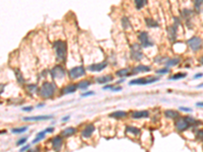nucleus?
<instances>
[{"label": "nucleus", "mask_w": 203, "mask_h": 152, "mask_svg": "<svg viewBox=\"0 0 203 152\" xmlns=\"http://www.w3.org/2000/svg\"><path fill=\"white\" fill-rule=\"evenodd\" d=\"M182 14H183L184 18H189L190 15H192V11L189 10V9H184L183 12H182Z\"/></svg>", "instance_id": "f704fd0d"}, {"label": "nucleus", "mask_w": 203, "mask_h": 152, "mask_svg": "<svg viewBox=\"0 0 203 152\" xmlns=\"http://www.w3.org/2000/svg\"><path fill=\"white\" fill-rule=\"evenodd\" d=\"M53 149L56 152H59L61 150V147H62V138L61 136H56L54 139H53Z\"/></svg>", "instance_id": "f8f14e48"}, {"label": "nucleus", "mask_w": 203, "mask_h": 152, "mask_svg": "<svg viewBox=\"0 0 203 152\" xmlns=\"http://www.w3.org/2000/svg\"><path fill=\"white\" fill-rule=\"evenodd\" d=\"M175 20H176V22L174 24V25L168 29V37H170V39L172 41H175V39H176V36H177V28H178V25H179V22H180L178 18H175Z\"/></svg>", "instance_id": "9b49d317"}, {"label": "nucleus", "mask_w": 203, "mask_h": 152, "mask_svg": "<svg viewBox=\"0 0 203 152\" xmlns=\"http://www.w3.org/2000/svg\"><path fill=\"white\" fill-rule=\"evenodd\" d=\"M159 78L158 77H150V78H137L133 79L129 82L130 85H145L149 84V83H154L155 81H158Z\"/></svg>", "instance_id": "7ed1b4c3"}, {"label": "nucleus", "mask_w": 203, "mask_h": 152, "mask_svg": "<svg viewBox=\"0 0 203 152\" xmlns=\"http://www.w3.org/2000/svg\"><path fill=\"white\" fill-rule=\"evenodd\" d=\"M106 89H111V90H113V91H120L122 88H121L120 86L119 87H114L112 85H107V86L104 87V90H106Z\"/></svg>", "instance_id": "c9c22d12"}, {"label": "nucleus", "mask_w": 203, "mask_h": 152, "mask_svg": "<svg viewBox=\"0 0 203 152\" xmlns=\"http://www.w3.org/2000/svg\"><path fill=\"white\" fill-rule=\"evenodd\" d=\"M25 141H26V138H21V140H18L16 142V145H21V144H24Z\"/></svg>", "instance_id": "ea45409f"}, {"label": "nucleus", "mask_w": 203, "mask_h": 152, "mask_svg": "<svg viewBox=\"0 0 203 152\" xmlns=\"http://www.w3.org/2000/svg\"><path fill=\"white\" fill-rule=\"evenodd\" d=\"M52 119V116H36V117H25L24 118L25 121H46V120H50Z\"/></svg>", "instance_id": "ddd939ff"}, {"label": "nucleus", "mask_w": 203, "mask_h": 152, "mask_svg": "<svg viewBox=\"0 0 203 152\" xmlns=\"http://www.w3.org/2000/svg\"><path fill=\"white\" fill-rule=\"evenodd\" d=\"M85 75V69L82 66H77L74 67L69 71V76L72 79H77L82 77V76Z\"/></svg>", "instance_id": "39448f33"}, {"label": "nucleus", "mask_w": 203, "mask_h": 152, "mask_svg": "<svg viewBox=\"0 0 203 152\" xmlns=\"http://www.w3.org/2000/svg\"><path fill=\"white\" fill-rule=\"evenodd\" d=\"M201 76H202V73H198L196 76H195V78H199V77H201Z\"/></svg>", "instance_id": "49530a36"}, {"label": "nucleus", "mask_w": 203, "mask_h": 152, "mask_svg": "<svg viewBox=\"0 0 203 152\" xmlns=\"http://www.w3.org/2000/svg\"><path fill=\"white\" fill-rule=\"evenodd\" d=\"M55 90H56V85L54 84V83L45 82V83H43V85H42L41 88H40V94H41L42 97L49 98L55 93Z\"/></svg>", "instance_id": "f03ea898"}, {"label": "nucleus", "mask_w": 203, "mask_h": 152, "mask_svg": "<svg viewBox=\"0 0 203 152\" xmlns=\"http://www.w3.org/2000/svg\"><path fill=\"white\" fill-rule=\"evenodd\" d=\"M90 85V82L89 80H82V81H80L78 84H76V88H79V89H86Z\"/></svg>", "instance_id": "4be33fe9"}, {"label": "nucleus", "mask_w": 203, "mask_h": 152, "mask_svg": "<svg viewBox=\"0 0 203 152\" xmlns=\"http://www.w3.org/2000/svg\"><path fill=\"white\" fill-rule=\"evenodd\" d=\"M51 75H52L53 78H56V79L63 78L64 75H65V70L63 69L62 66L57 65L51 70Z\"/></svg>", "instance_id": "6e6552de"}, {"label": "nucleus", "mask_w": 203, "mask_h": 152, "mask_svg": "<svg viewBox=\"0 0 203 152\" xmlns=\"http://www.w3.org/2000/svg\"><path fill=\"white\" fill-rule=\"evenodd\" d=\"M28 130V127H21V128H15V129H12V133L14 134H21V133H24Z\"/></svg>", "instance_id": "7c9ffc66"}, {"label": "nucleus", "mask_w": 203, "mask_h": 152, "mask_svg": "<svg viewBox=\"0 0 203 152\" xmlns=\"http://www.w3.org/2000/svg\"><path fill=\"white\" fill-rule=\"evenodd\" d=\"M164 115L167 118H170V119H177L179 117V113L173 111V110H168V111L164 112Z\"/></svg>", "instance_id": "6ab92c4d"}, {"label": "nucleus", "mask_w": 203, "mask_h": 152, "mask_svg": "<svg viewBox=\"0 0 203 152\" xmlns=\"http://www.w3.org/2000/svg\"><path fill=\"white\" fill-rule=\"evenodd\" d=\"M131 57L133 60L140 61L143 58V54L141 52V46L138 44H134L131 46Z\"/></svg>", "instance_id": "20e7f679"}, {"label": "nucleus", "mask_w": 203, "mask_h": 152, "mask_svg": "<svg viewBox=\"0 0 203 152\" xmlns=\"http://www.w3.org/2000/svg\"><path fill=\"white\" fill-rule=\"evenodd\" d=\"M45 136H46V131H45V130H44L43 132H40V133H38V135H37V137H36V139L34 140V141H33V143L35 144V143H37V142L41 141L42 139H44V138H45Z\"/></svg>", "instance_id": "bb28decb"}, {"label": "nucleus", "mask_w": 203, "mask_h": 152, "mask_svg": "<svg viewBox=\"0 0 203 152\" xmlns=\"http://www.w3.org/2000/svg\"><path fill=\"white\" fill-rule=\"evenodd\" d=\"M28 91L30 93H32V94H34L36 92V91L38 90V86L37 85H35V84H30V85H28Z\"/></svg>", "instance_id": "2f4dec72"}, {"label": "nucleus", "mask_w": 203, "mask_h": 152, "mask_svg": "<svg viewBox=\"0 0 203 152\" xmlns=\"http://www.w3.org/2000/svg\"><path fill=\"white\" fill-rule=\"evenodd\" d=\"M122 25H123V28L126 29L130 28V25H131V24H130V21H129V18H128V17L124 16L123 18H122Z\"/></svg>", "instance_id": "cd10ccee"}, {"label": "nucleus", "mask_w": 203, "mask_h": 152, "mask_svg": "<svg viewBox=\"0 0 203 152\" xmlns=\"http://www.w3.org/2000/svg\"><path fill=\"white\" fill-rule=\"evenodd\" d=\"M75 133V129L72 128V127H69V128H66L65 130L62 132V136L64 137H69L71 135H73Z\"/></svg>", "instance_id": "b1692460"}, {"label": "nucleus", "mask_w": 203, "mask_h": 152, "mask_svg": "<svg viewBox=\"0 0 203 152\" xmlns=\"http://www.w3.org/2000/svg\"><path fill=\"white\" fill-rule=\"evenodd\" d=\"M94 94H95L94 91H87V92L82 93L81 96H82V97H86V96H94Z\"/></svg>", "instance_id": "58836bf2"}, {"label": "nucleus", "mask_w": 203, "mask_h": 152, "mask_svg": "<svg viewBox=\"0 0 203 152\" xmlns=\"http://www.w3.org/2000/svg\"><path fill=\"white\" fill-rule=\"evenodd\" d=\"M46 133H52L53 131H54V128H48V129H46Z\"/></svg>", "instance_id": "c03bdc74"}, {"label": "nucleus", "mask_w": 203, "mask_h": 152, "mask_svg": "<svg viewBox=\"0 0 203 152\" xmlns=\"http://www.w3.org/2000/svg\"><path fill=\"white\" fill-rule=\"evenodd\" d=\"M95 131V126L94 125H89V126H86L85 129L82 131L81 135L84 138H90V137L93 135V133Z\"/></svg>", "instance_id": "4468645a"}, {"label": "nucleus", "mask_w": 203, "mask_h": 152, "mask_svg": "<svg viewBox=\"0 0 203 152\" xmlns=\"http://www.w3.org/2000/svg\"><path fill=\"white\" fill-rule=\"evenodd\" d=\"M53 47L55 49L57 59L59 61H65L67 56V45L64 41H56L53 44Z\"/></svg>", "instance_id": "f257e3e1"}, {"label": "nucleus", "mask_w": 203, "mask_h": 152, "mask_svg": "<svg viewBox=\"0 0 203 152\" xmlns=\"http://www.w3.org/2000/svg\"><path fill=\"white\" fill-rule=\"evenodd\" d=\"M138 40L141 43V46L143 48H147V47H150V46L154 45V43L149 40V37H148V34L146 32H141L139 33V36H138Z\"/></svg>", "instance_id": "0eeeda50"}, {"label": "nucleus", "mask_w": 203, "mask_h": 152, "mask_svg": "<svg viewBox=\"0 0 203 152\" xmlns=\"http://www.w3.org/2000/svg\"><path fill=\"white\" fill-rule=\"evenodd\" d=\"M186 76H187L186 73H178V74L173 75L170 79H171V80H178V79H182L184 77H186Z\"/></svg>", "instance_id": "c756f323"}, {"label": "nucleus", "mask_w": 203, "mask_h": 152, "mask_svg": "<svg viewBox=\"0 0 203 152\" xmlns=\"http://www.w3.org/2000/svg\"><path fill=\"white\" fill-rule=\"evenodd\" d=\"M33 110L32 106H29V108H22V111H25V112H30Z\"/></svg>", "instance_id": "79ce46f5"}, {"label": "nucleus", "mask_w": 203, "mask_h": 152, "mask_svg": "<svg viewBox=\"0 0 203 152\" xmlns=\"http://www.w3.org/2000/svg\"><path fill=\"white\" fill-rule=\"evenodd\" d=\"M107 66H108V63L105 61V62H102V63L93 64V65L87 67V69H89L90 71H93V72H99V71L104 70Z\"/></svg>", "instance_id": "9d476101"}, {"label": "nucleus", "mask_w": 203, "mask_h": 152, "mask_svg": "<svg viewBox=\"0 0 203 152\" xmlns=\"http://www.w3.org/2000/svg\"><path fill=\"white\" fill-rule=\"evenodd\" d=\"M168 72V68H164V69H159V70H156V73L158 74H167Z\"/></svg>", "instance_id": "e433bc0d"}, {"label": "nucleus", "mask_w": 203, "mask_h": 152, "mask_svg": "<svg viewBox=\"0 0 203 152\" xmlns=\"http://www.w3.org/2000/svg\"><path fill=\"white\" fill-rule=\"evenodd\" d=\"M197 105H198V106H200V108H202V102H198Z\"/></svg>", "instance_id": "09e8293b"}, {"label": "nucleus", "mask_w": 203, "mask_h": 152, "mask_svg": "<svg viewBox=\"0 0 203 152\" xmlns=\"http://www.w3.org/2000/svg\"><path fill=\"white\" fill-rule=\"evenodd\" d=\"M68 119H69V116H66V117L62 118V121H67Z\"/></svg>", "instance_id": "a18cd8bd"}, {"label": "nucleus", "mask_w": 203, "mask_h": 152, "mask_svg": "<svg viewBox=\"0 0 203 152\" xmlns=\"http://www.w3.org/2000/svg\"><path fill=\"white\" fill-rule=\"evenodd\" d=\"M150 71V67L145 65H138L133 69V73H138V72H148Z\"/></svg>", "instance_id": "a211bd4d"}, {"label": "nucleus", "mask_w": 203, "mask_h": 152, "mask_svg": "<svg viewBox=\"0 0 203 152\" xmlns=\"http://www.w3.org/2000/svg\"><path fill=\"white\" fill-rule=\"evenodd\" d=\"M30 145H25V146H24V147H22L21 149V152H24V151H25V150H29V149H30Z\"/></svg>", "instance_id": "a19ab883"}, {"label": "nucleus", "mask_w": 203, "mask_h": 152, "mask_svg": "<svg viewBox=\"0 0 203 152\" xmlns=\"http://www.w3.org/2000/svg\"><path fill=\"white\" fill-rule=\"evenodd\" d=\"M190 127V124L188 123V121L186 120V118H181L179 119L177 122H176V128L179 132H182V131H185L187 130Z\"/></svg>", "instance_id": "1a4fd4ad"}, {"label": "nucleus", "mask_w": 203, "mask_h": 152, "mask_svg": "<svg viewBox=\"0 0 203 152\" xmlns=\"http://www.w3.org/2000/svg\"><path fill=\"white\" fill-rule=\"evenodd\" d=\"M179 110H180V111H183V112H189V113H192V109H190V108H185V106H180Z\"/></svg>", "instance_id": "4c0bfd02"}, {"label": "nucleus", "mask_w": 203, "mask_h": 152, "mask_svg": "<svg viewBox=\"0 0 203 152\" xmlns=\"http://www.w3.org/2000/svg\"><path fill=\"white\" fill-rule=\"evenodd\" d=\"M126 132L127 133H131L133 135H139L140 134V130L137 129L135 127H132V126H128L126 127Z\"/></svg>", "instance_id": "393cba45"}, {"label": "nucleus", "mask_w": 203, "mask_h": 152, "mask_svg": "<svg viewBox=\"0 0 203 152\" xmlns=\"http://www.w3.org/2000/svg\"><path fill=\"white\" fill-rule=\"evenodd\" d=\"M180 63V59L179 58H176V59H168L167 62H166V66L167 67H173V66H176L178 65ZM166 67V68H167Z\"/></svg>", "instance_id": "5701e85b"}, {"label": "nucleus", "mask_w": 203, "mask_h": 152, "mask_svg": "<svg viewBox=\"0 0 203 152\" xmlns=\"http://www.w3.org/2000/svg\"><path fill=\"white\" fill-rule=\"evenodd\" d=\"M129 72H130V69H129V68H124V69L118 70V71L116 72V74H117V76H120V77H124V76H128V75H130V74H129Z\"/></svg>", "instance_id": "a878e982"}, {"label": "nucleus", "mask_w": 203, "mask_h": 152, "mask_svg": "<svg viewBox=\"0 0 203 152\" xmlns=\"http://www.w3.org/2000/svg\"><path fill=\"white\" fill-rule=\"evenodd\" d=\"M146 1H145V0H135V5H136V8L137 9H141L142 8V7L146 4Z\"/></svg>", "instance_id": "c85d7f7f"}, {"label": "nucleus", "mask_w": 203, "mask_h": 152, "mask_svg": "<svg viewBox=\"0 0 203 152\" xmlns=\"http://www.w3.org/2000/svg\"><path fill=\"white\" fill-rule=\"evenodd\" d=\"M201 6H202V1L201 0H197V1H195V8H196V11L197 12H200L201 11Z\"/></svg>", "instance_id": "72a5a7b5"}, {"label": "nucleus", "mask_w": 203, "mask_h": 152, "mask_svg": "<svg viewBox=\"0 0 203 152\" xmlns=\"http://www.w3.org/2000/svg\"><path fill=\"white\" fill-rule=\"evenodd\" d=\"M113 80V76L112 75H105V76H101V77H98L95 79V81L99 84H106V83H109L110 81Z\"/></svg>", "instance_id": "2eb2a0df"}, {"label": "nucleus", "mask_w": 203, "mask_h": 152, "mask_svg": "<svg viewBox=\"0 0 203 152\" xmlns=\"http://www.w3.org/2000/svg\"><path fill=\"white\" fill-rule=\"evenodd\" d=\"M15 75H16V77H17V80H18V83H21V84H24L25 83V79H24V77H22V75H21V73L18 70H15Z\"/></svg>", "instance_id": "473e14b6"}, {"label": "nucleus", "mask_w": 203, "mask_h": 152, "mask_svg": "<svg viewBox=\"0 0 203 152\" xmlns=\"http://www.w3.org/2000/svg\"><path fill=\"white\" fill-rule=\"evenodd\" d=\"M127 116V114L126 112H123V111H118V112H115V113H112L110 115L111 118H116V119H121V118H125Z\"/></svg>", "instance_id": "412c9836"}, {"label": "nucleus", "mask_w": 203, "mask_h": 152, "mask_svg": "<svg viewBox=\"0 0 203 152\" xmlns=\"http://www.w3.org/2000/svg\"><path fill=\"white\" fill-rule=\"evenodd\" d=\"M187 43H188L189 47L191 48V50L196 52L198 50H200V48L202 46V40L198 37H193V38H191L190 40H188Z\"/></svg>", "instance_id": "423d86ee"}, {"label": "nucleus", "mask_w": 203, "mask_h": 152, "mask_svg": "<svg viewBox=\"0 0 203 152\" xmlns=\"http://www.w3.org/2000/svg\"><path fill=\"white\" fill-rule=\"evenodd\" d=\"M76 90V85L75 84H70L67 85L66 87H64L62 89V93L63 94H68V93H73Z\"/></svg>", "instance_id": "f3484780"}, {"label": "nucleus", "mask_w": 203, "mask_h": 152, "mask_svg": "<svg viewBox=\"0 0 203 152\" xmlns=\"http://www.w3.org/2000/svg\"><path fill=\"white\" fill-rule=\"evenodd\" d=\"M4 88H5V85L4 84H0V94H1L3 91H4Z\"/></svg>", "instance_id": "37998d69"}, {"label": "nucleus", "mask_w": 203, "mask_h": 152, "mask_svg": "<svg viewBox=\"0 0 203 152\" xmlns=\"http://www.w3.org/2000/svg\"><path fill=\"white\" fill-rule=\"evenodd\" d=\"M149 113L147 111H137L132 113V118L134 119H141V118H148Z\"/></svg>", "instance_id": "dca6fc26"}, {"label": "nucleus", "mask_w": 203, "mask_h": 152, "mask_svg": "<svg viewBox=\"0 0 203 152\" xmlns=\"http://www.w3.org/2000/svg\"><path fill=\"white\" fill-rule=\"evenodd\" d=\"M30 152H40V150H39V149L37 150V148H36L35 150H30Z\"/></svg>", "instance_id": "de8ad7c7"}, {"label": "nucleus", "mask_w": 203, "mask_h": 152, "mask_svg": "<svg viewBox=\"0 0 203 152\" xmlns=\"http://www.w3.org/2000/svg\"><path fill=\"white\" fill-rule=\"evenodd\" d=\"M145 22H146V25L148 28H158L159 26V22L155 20L154 18H145Z\"/></svg>", "instance_id": "aec40b11"}]
</instances>
